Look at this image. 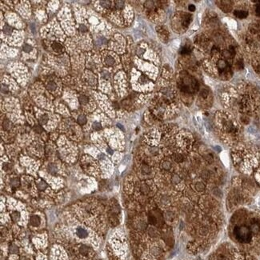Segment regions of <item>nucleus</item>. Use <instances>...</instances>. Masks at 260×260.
<instances>
[{
	"mask_svg": "<svg viewBox=\"0 0 260 260\" xmlns=\"http://www.w3.org/2000/svg\"><path fill=\"white\" fill-rule=\"evenodd\" d=\"M170 167H171L170 163L169 162H167V161H165V162L163 163V167L165 170H169V169L170 168Z\"/></svg>",
	"mask_w": 260,
	"mask_h": 260,
	"instance_id": "obj_30",
	"label": "nucleus"
},
{
	"mask_svg": "<svg viewBox=\"0 0 260 260\" xmlns=\"http://www.w3.org/2000/svg\"><path fill=\"white\" fill-rule=\"evenodd\" d=\"M93 128L94 130H95V131H99L101 128H102V126H101V124L98 123V122H95L93 124Z\"/></svg>",
	"mask_w": 260,
	"mask_h": 260,
	"instance_id": "obj_26",
	"label": "nucleus"
},
{
	"mask_svg": "<svg viewBox=\"0 0 260 260\" xmlns=\"http://www.w3.org/2000/svg\"><path fill=\"white\" fill-rule=\"evenodd\" d=\"M79 103L82 104V105H86L87 103H88V100H89V98H88V97L85 96V95H81L79 96Z\"/></svg>",
	"mask_w": 260,
	"mask_h": 260,
	"instance_id": "obj_11",
	"label": "nucleus"
},
{
	"mask_svg": "<svg viewBox=\"0 0 260 260\" xmlns=\"http://www.w3.org/2000/svg\"><path fill=\"white\" fill-rule=\"evenodd\" d=\"M192 51V49L190 46H184L183 47H182L181 49V51H180V53L181 54H190Z\"/></svg>",
	"mask_w": 260,
	"mask_h": 260,
	"instance_id": "obj_7",
	"label": "nucleus"
},
{
	"mask_svg": "<svg viewBox=\"0 0 260 260\" xmlns=\"http://www.w3.org/2000/svg\"><path fill=\"white\" fill-rule=\"evenodd\" d=\"M148 231H149V235L152 237H156L158 235V232L154 228H150Z\"/></svg>",
	"mask_w": 260,
	"mask_h": 260,
	"instance_id": "obj_22",
	"label": "nucleus"
},
{
	"mask_svg": "<svg viewBox=\"0 0 260 260\" xmlns=\"http://www.w3.org/2000/svg\"><path fill=\"white\" fill-rule=\"evenodd\" d=\"M10 183H11V186H15V187H18L19 185H20V181L19 179H14L11 180V182H10Z\"/></svg>",
	"mask_w": 260,
	"mask_h": 260,
	"instance_id": "obj_19",
	"label": "nucleus"
},
{
	"mask_svg": "<svg viewBox=\"0 0 260 260\" xmlns=\"http://www.w3.org/2000/svg\"><path fill=\"white\" fill-rule=\"evenodd\" d=\"M140 190H141V191H142L143 194H148L149 191H150V188H149V186H147V184H142V185L141 186Z\"/></svg>",
	"mask_w": 260,
	"mask_h": 260,
	"instance_id": "obj_16",
	"label": "nucleus"
},
{
	"mask_svg": "<svg viewBox=\"0 0 260 260\" xmlns=\"http://www.w3.org/2000/svg\"><path fill=\"white\" fill-rule=\"evenodd\" d=\"M256 14H257V15L260 16V4H258L256 7Z\"/></svg>",
	"mask_w": 260,
	"mask_h": 260,
	"instance_id": "obj_36",
	"label": "nucleus"
},
{
	"mask_svg": "<svg viewBox=\"0 0 260 260\" xmlns=\"http://www.w3.org/2000/svg\"><path fill=\"white\" fill-rule=\"evenodd\" d=\"M157 32L158 33V35L161 38V39L164 40L165 42H167L168 39V32L167 28H165L163 26H158L157 27Z\"/></svg>",
	"mask_w": 260,
	"mask_h": 260,
	"instance_id": "obj_3",
	"label": "nucleus"
},
{
	"mask_svg": "<svg viewBox=\"0 0 260 260\" xmlns=\"http://www.w3.org/2000/svg\"><path fill=\"white\" fill-rule=\"evenodd\" d=\"M172 182H173V183L175 184H177V183H179V182H180V179H179V177L178 175H174L172 177Z\"/></svg>",
	"mask_w": 260,
	"mask_h": 260,
	"instance_id": "obj_29",
	"label": "nucleus"
},
{
	"mask_svg": "<svg viewBox=\"0 0 260 260\" xmlns=\"http://www.w3.org/2000/svg\"><path fill=\"white\" fill-rule=\"evenodd\" d=\"M47 121H48V116L46 115V114H43L39 119V122H40L41 124H45Z\"/></svg>",
	"mask_w": 260,
	"mask_h": 260,
	"instance_id": "obj_23",
	"label": "nucleus"
},
{
	"mask_svg": "<svg viewBox=\"0 0 260 260\" xmlns=\"http://www.w3.org/2000/svg\"><path fill=\"white\" fill-rule=\"evenodd\" d=\"M47 88H48L49 90L54 91V90H55V88H56V84H55L54 82H50L49 83L47 84Z\"/></svg>",
	"mask_w": 260,
	"mask_h": 260,
	"instance_id": "obj_25",
	"label": "nucleus"
},
{
	"mask_svg": "<svg viewBox=\"0 0 260 260\" xmlns=\"http://www.w3.org/2000/svg\"><path fill=\"white\" fill-rule=\"evenodd\" d=\"M78 123H79V125H84V124H86V118L85 117L84 115H82V114L79 115V118H78Z\"/></svg>",
	"mask_w": 260,
	"mask_h": 260,
	"instance_id": "obj_12",
	"label": "nucleus"
},
{
	"mask_svg": "<svg viewBox=\"0 0 260 260\" xmlns=\"http://www.w3.org/2000/svg\"><path fill=\"white\" fill-rule=\"evenodd\" d=\"M31 50H32V47L31 45H29V44H25L23 47V51L25 52H30Z\"/></svg>",
	"mask_w": 260,
	"mask_h": 260,
	"instance_id": "obj_28",
	"label": "nucleus"
},
{
	"mask_svg": "<svg viewBox=\"0 0 260 260\" xmlns=\"http://www.w3.org/2000/svg\"><path fill=\"white\" fill-rule=\"evenodd\" d=\"M123 7H124L123 1H115V7L118 10H121Z\"/></svg>",
	"mask_w": 260,
	"mask_h": 260,
	"instance_id": "obj_17",
	"label": "nucleus"
},
{
	"mask_svg": "<svg viewBox=\"0 0 260 260\" xmlns=\"http://www.w3.org/2000/svg\"><path fill=\"white\" fill-rule=\"evenodd\" d=\"M37 186H38V190L43 191V190H45L46 188L47 187V184L46 182H44L43 180H41V181L38 183Z\"/></svg>",
	"mask_w": 260,
	"mask_h": 260,
	"instance_id": "obj_10",
	"label": "nucleus"
},
{
	"mask_svg": "<svg viewBox=\"0 0 260 260\" xmlns=\"http://www.w3.org/2000/svg\"><path fill=\"white\" fill-rule=\"evenodd\" d=\"M79 29H80V31H82V32H84V31H86V26H84V25H82V24H81L80 25V26H79Z\"/></svg>",
	"mask_w": 260,
	"mask_h": 260,
	"instance_id": "obj_34",
	"label": "nucleus"
},
{
	"mask_svg": "<svg viewBox=\"0 0 260 260\" xmlns=\"http://www.w3.org/2000/svg\"><path fill=\"white\" fill-rule=\"evenodd\" d=\"M99 3H100L101 6H103L105 8H109L110 7V1H100Z\"/></svg>",
	"mask_w": 260,
	"mask_h": 260,
	"instance_id": "obj_24",
	"label": "nucleus"
},
{
	"mask_svg": "<svg viewBox=\"0 0 260 260\" xmlns=\"http://www.w3.org/2000/svg\"><path fill=\"white\" fill-rule=\"evenodd\" d=\"M179 88L183 92L191 93L197 89L198 83L196 80L189 75H181V79L179 82Z\"/></svg>",
	"mask_w": 260,
	"mask_h": 260,
	"instance_id": "obj_1",
	"label": "nucleus"
},
{
	"mask_svg": "<svg viewBox=\"0 0 260 260\" xmlns=\"http://www.w3.org/2000/svg\"><path fill=\"white\" fill-rule=\"evenodd\" d=\"M40 223H41L40 218L38 216H37V215H33V216L31 217V223L32 226H38L40 224Z\"/></svg>",
	"mask_w": 260,
	"mask_h": 260,
	"instance_id": "obj_5",
	"label": "nucleus"
},
{
	"mask_svg": "<svg viewBox=\"0 0 260 260\" xmlns=\"http://www.w3.org/2000/svg\"><path fill=\"white\" fill-rule=\"evenodd\" d=\"M234 233L238 241L243 243H247L251 240V231L247 226H236Z\"/></svg>",
	"mask_w": 260,
	"mask_h": 260,
	"instance_id": "obj_2",
	"label": "nucleus"
},
{
	"mask_svg": "<svg viewBox=\"0 0 260 260\" xmlns=\"http://www.w3.org/2000/svg\"><path fill=\"white\" fill-rule=\"evenodd\" d=\"M141 170H142V173H144V174H149V173L151 172V168H150V167H149V166H147V165H146V164H144V165H142V166Z\"/></svg>",
	"mask_w": 260,
	"mask_h": 260,
	"instance_id": "obj_14",
	"label": "nucleus"
},
{
	"mask_svg": "<svg viewBox=\"0 0 260 260\" xmlns=\"http://www.w3.org/2000/svg\"><path fill=\"white\" fill-rule=\"evenodd\" d=\"M80 253L82 254H83V255H86V254L88 253V248H87V247L84 246V245L81 246V247H80Z\"/></svg>",
	"mask_w": 260,
	"mask_h": 260,
	"instance_id": "obj_20",
	"label": "nucleus"
},
{
	"mask_svg": "<svg viewBox=\"0 0 260 260\" xmlns=\"http://www.w3.org/2000/svg\"><path fill=\"white\" fill-rule=\"evenodd\" d=\"M188 9H189V10H191V11H195V7L194 6L193 4H191L189 7H188Z\"/></svg>",
	"mask_w": 260,
	"mask_h": 260,
	"instance_id": "obj_35",
	"label": "nucleus"
},
{
	"mask_svg": "<svg viewBox=\"0 0 260 260\" xmlns=\"http://www.w3.org/2000/svg\"><path fill=\"white\" fill-rule=\"evenodd\" d=\"M173 158L175 162L177 163H180L182 162V160H183V158H182V156L180 154H175L174 155H173Z\"/></svg>",
	"mask_w": 260,
	"mask_h": 260,
	"instance_id": "obj_15",
	"label": "nucleus"
},
{
	"mask_svg": "<svg viewBox=\"0 0 260 260\" xmlns=\"http://www.w3.org/2000/svg\"><path fill=\"white\" fill-rule=\"evenodd\" d=\"M48 170L50 171V173H52V174L56 173V171H57L56 167H55V166H54V165H50L49 167H48Z\"/></svg>",
	"mask_w": 260,
	"mask_h": 260,
	"instance_id": "obj_27",
	"label": "nucleus"
},
{
	"mask_svg": "<svg viewBox=\"0 0 260 260\" xmlns=\"http://www.w3.org/2000/svg\"><path fill=\"white\" fill-rule=\"evenodd\" d=\"M107 151H108V152H109L110 154H112V151H111V150H110V149H107Z\"/></svg>",
	"mask_w": 260,
	"mask_h": 260,
	"instance_id": "obj_40",
	"label": "nucleus"
},
{
	"mask_svg": "<svg viewBox=\"0 0 260 260\" xmlns=\"http://www.w3.org/2000/svg\"><path fill=\"white\" fill-rule=\"evenodd\" d=\"M18 247H16V246H15V245H12V246H10V252H11V253H17L18 252Z\"/></svg>",
	"mask_w": 260,
	"mask_h": 260,
	"instance_id": "obj_31",
	"label": "nucleus"
},
{
	"mask_svg": "<svg viewBox=\"0 0 260 260\" xmlns=\"http://www.w3.org/2000/svg\"><path fill=\"white\" fill-rule=\"evenodd\" d=\"M237 67H238V68H239V69L243 68V63H242V60L238 61V62H237Z\"/></svg>",
	"mask_w": 260,
	"mask_h": 260,
	"instance_id": "obj_33",
	"label": "nucleus"
},
{
	"mask_svg": "<svg viewBox=\"0 0 260 260\" xmlns=\"http://www.w3.org/2000/svg\"><path fill=\"white\" fill-rule=\"evenodd\" d=\"M3 31L5 32V33H6V34H7V35H10V33H11V31H12V27L11 26H10L9 25H5V26H4V28H3Z\"/></svg>",
	"mask_w": 260,
	"mask_h": 260,
	"instance_id": "obj_18",
	"label": "nucleus"
},
{
	"mask_svg": "<svg viewBox=\"0 0 260 260\" xmlns=\"http://www.w3.org/2000/svg\"><path fill=\"white\" fill-rule=\"evenodd\" d=\"M105 63L107 66H113L114 64V59H113V57L111 56H107L106 59H105Z\"/></svg>",
	"mask_w": 260,
	"mask_h": 260,
	"instance_id": "obj_9",
	"label": "nucleus"
},
{
	"mask_svg": "<svg viewBox=\"0 0 260 260\" xmlns=\"http://www.w3.org/2000/svg\"><path fill=\"white\" fill-rule=\"evenodd\" d=\"M51 47H52V48L55 51L59 52V51H63V46L61 45L60 43H59V42H53Z\"/></svg>",
	"mask_w": 260,
	"mask_h": 260,
	"instance_id": "obj_8",
	"label": "nucleus"
},
{
	"mask_svg": "<svg viewBox=\"0 0 260 260\" xmlns=\"http://www.w3.org/2000/svg\"><path fill=\"white\" fill-rule=\"evenodd\" d=\"M234 15L239 19H245L248 16V12L247 10H235Z\"/></svg>",
	"mask_w": 260,
	"mask_h": 260,
	"instance_id": "obj_4",
	"label": "nucleus"
},
{
	"mask_svg": "<svg viewBox=\"0 0 260 260\" xmlns=\"http://www.w3.org/2000/svg\"><path fill=\"white\" fill-rule=\"evenodd\" d=\"M259 230H260V227L257 223H254L251 226V230L254 232V233H258V232L259 231Z\"/></svg>",
	"mask_w": 260,
	"mask_h": 260,
	"instance_id": "obj_21",
	"label": "nucleus"
},
{
	"mask_svg": "<svg viewBox=\"0 0 260 260\" xmlns=\"http://www.w3.org/2000/svg\"><path fill=\"white\" fill-rule=\"evenodd\" d=\"M35 130L38 132V133H41V132H42V129H41V126H36L35 128Z\"/></svg>",
	"mask_w": 260,
	"mask_h": 260,
	"instance_id": "obj_38",
	"label": "nucleus"
},
{
	"mask_svg": "<svg viewBox=\"0 0 260 260\" xmlns=\"http://www.w3.org/2000/svg\"><path fill=\"white\" fill-rule=\"evenodd\" d=\"M20 218V214L19 211H14L12 212L11 214V219L13 221H15V222H16V221H18Z\"/></svg>",
	"mask_w": 260,
	"mask_h": 260,
	"instance_id": "obj_13",
	"label": "nucleus"
},
{
	"mask_svg": "<svg viewBox=\"0 0 260 260\" xmlns=\"http://www.w3.org/2000/svg\"><path fill=\"white\" fill-rule=\"evenodd\" d=\"M10 127V123H9V121L8 120H5L3 122V128L4 129H6L7 130L8 128Z\"/></svg>",
	"mask_w": 260,
	"mask_h": 260,
	"instance_id": "obj_32",
	"label": "nucleus"
},
{
	"mask_svg": "<svg viewBox=\"0 0 260 260\" xmlns=\"http://www.w3.org/2000/svg\"><path fill=\"white\" fill-rule=\"evenodd\" d=\"M103 76L104 77V78L105 79H108L109 78V73L108 72H107V71H103Z\"/></svg>",
	"mask_w": 260,
	"mask_h": 260,
	"instance_id": "obj_37",
	"label": "nucleus"
},
{
	"mask_svg": "<svg viewBox=\"0 0 260 260\" xmlns=\"http://www.w3.org/2000/svg\"><path fill=\"white\" fill-rule=\"evenodd\" d=\"M77 235H78V236L80 237V238H86L87 236V232L83 228L79 227V228L77 229Z\"/></svg>",
	"mask_w": 260,
	"mask_h": 260,
	"instance_id": "obj_6",
	"label": "nucleus"
},
{
	"mask_svg": "<svg viewBox=\"0 0 260 260\" xmlns=\"http://www.w3.org/2000/svg\"><path fill=\"white\" fill-rule=\"evenodd\" d=\"M218 260H228V259H227V258L225 257L224 255H221V256L219 257Z\"/></svg>",
	"mask_w": 260,
	"mask_h": 260,
	"instance_id": "obj_39",
	"label": "nucleus"
}]
</instances>
